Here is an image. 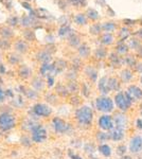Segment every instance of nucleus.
Segmentation results:
<instances>
[{"label": "nucleus", "instance_id": "2f4dec72", "mask_svg": "<svg viewBox=\"0 0 142 159\" xmlns=\"http://www.w3.org/2000/svg\"><path fill=\"white\" fill-rule=\"evenodd\" d=\"M69 43L71 46H77L80 43V38L76 34H71L70 37H69Z\"/></svg>", "mask_w": 142, "mask_h": 159}, {"label": "nucleus", "instance_id": "09e8293b", "mask_svg": "<svg viewBox=\"0 0 142 159\" xmlns=\"http://www.w3.org/2000/svg\"><path fill=\"white\" fill-rule=\"evenodd\" d=\"M21 4H22V6H24V7H25V9L29 10L30 12H33V11H32V9H31V6H30L29 3H27V2H22Z\"/></svg>", "mask_w": 142, "mask_h": 159}, {"label": "nucleus", "instance_id": "8fccbe9b", "mask_svg": "<svg viewBox=\"0 0 142 159\" xmlns=\"http://www.w3.org/2000/svg\"><path fill=\"white\" fill-rule=\"evenodd\" d=\"M136 70L138 71V72H142V64L140 63H137V65H136Z\"/></svg>", "mask_w": 142, "mask_h": 159}, {"label": "nucleus", "instance_id": "c9c22d12", "mask_svg": "<svg viewBox=\"0 0 142 159\" xmlns=\"http://www.w3.org/2000/svg\"><path fill=\"white\" fill-rule=\"evenodd\" d=\"M101 29H102V27L99 24H95L90 27V32H91V34H99Z\"/></svg>", "mask_w": 142, "mask_h": 159}, {"label": "nucleus", "instance_id": "4c0bfd02", "mask_svg": "<svg viewBox=\"0 0 142 159\" xmlns=\"http://www.w3.org/2000/svg\"><path fill=\"white\" fill-rule=\"evenodd\" d=\"M57 91H58V93H61L62 96H67V94H68V89L66 88V87H64L63 85H62V84H58L57 85Z\"/></svg>", "mask_w": 142, "mask_h": 159}, {"label": "nucleus", "instance_id": "49530a36", "mask_svg": "<svg viewBox=\"0 0 142 159\" xmlns=\"http://www.w3.org/2000/svg\"><path fill=\"white\" fill-rule=\"evenodd\" d=\"M136 126L138 129H142V119L141 118H139V119H137L136 121Z\"/></svg>", "mask_w": 142, "mask_h": 159}, {"label": "nucleus", "instance_id": "37998d69", "mask_svg": "<svg viewBox=\"0 0 142 159\" xmlns=\"http://www.w3.org/2000/svg\"><path fill=\"white\" fill-rule=\"evenodd\" d=\"M25 37L27 38V39H29V40H33L35 38V35H34V33H33L32 31H25Z\"/></svg>", "mask_w": 142, "mask_h": 159}, {"label": "nucleus", "instance_id": "6e6d98bb", "mask_svg": "<svg viewBox=\"0 0 142 159\" xmlns=\"http://www.w3.org/2000/svg\"><path fill=\"white\" fill-rule=\"evenodd\" d=\"M137 34L139 35V37H140V38H142V30H139L138 32H137Z\"/></svg>", "mask_w": 142, "mask_h": 159}, {"label": "nucleus", "instance_id": "052dcab7", "mask_svg": "<svg viewBox=\"0 0 142 159\" xmlns=\"http://www.w3.org/2000/svg\"><path fill=\"white\" fill-rule=\"evenodd\" d=\"M140 81H141V84H142V76H141V80H140Z\"/></svg>", "mask_w": 142, "mask_h": 159}, {"label": "nucleus", "instance_id": "c756f323", "mask_svg": "<svg viewBox=\"0 0 142 159\" xmlns=\"http://www.w3.org/2000/svg\"><path fill=\"white\" fill-rule=\"evenodd\" d=\"M87 16H88L90 19L95 20V19L99 18V13L94 9H89L88 11H87Z\"/></svg>", "mask_w": 142, "mask_h": 159}, {"label": "nucleus", "instance_id": "680f3d73", "mask_svg": "<svg viewBox=\"0 0 142 159\" xmlns=\"http://www.w3.org/2000/svg\"><path fill=\"white\" fill-rule=\"evenodd\" d=\"M141 24H142V18H141Z\"/></svg>", "mask_w": 142, "mask_h": 159}, {"label": "nucleus", "instance_id": "dca6fc26", "mask_svg": "<svg viewBox=\"0 0 142 159\" xmlns=\"http://www.w3.org/2000/svg\"><path fill=\"white\" fill-rule=\"evenodd\" d=\"M109 61H110V64L112 65V67H120L123 63H124V60L118 56L116 53H112L109 56Z\"/></svg>", "mask_w": 142, "mask_h": 159}, {"label": "nucleus", "instance_id": "5fc2aeb1", "mask_svg": "<svg viewBox=\"0 0 142 159\" xmlns=\"http://www.w3.org/2000/svg\"><path fill=\"white\" fill-rule=\"evenodd\" d=\"M120 159H131V156H122V157H121Z\"/></svg>", "mask_w": 142, "mask_h": 159}, {"label": "nucleus", "instance_id": "20e7f679", "mask_svg": "<svg viewBox=\"0 0 142 159\" xmlns=\"http://www.w3.org/2000/svg\"><path fill=\"white\" fill-rule=\"evenodd\" d=\"M15 126V118L9 112H3L0 115V129L9 130Z\"/></svg>", "mask_w": 142, "mask_h": 159}, {"label": "nucleus", "instance_id": "5701e85b", "mask_svg": "<svg viewBox=\"0 0 142 159\" xmlns=\"http://www.w3.org/2000/svg\"><path fill=\"white\" fill-rule=\"evenodd\" d=\"M15 48H16L17 51H19V52L24 53V52H25V51H27L28 46H27V43H25V42H22V40H19V42L16 43V46H15Z\"/></svg>", "mask_w": 142, "mask_h": 159}, {"label": "nucleus", "instance_id": "6e6552de", "mask_svg": "<svg viewBox=\"0 0 142 159\" xmlns=\"http://www.w3.org/2000/svg\"><path fill=\"white\" fill-rule=\"evenodd\" d=\"M99 126L103 130H110L113 129L115 123H113V119L109 115H103L99 119Z\"/></svg>", "mask_w": 142, "mask_h": 159}, {"label": "nucleus", "instance_id": "9d476101", "mask_svg": "<svg viewBox=\"0 0 142 159\" xmlns=\"http://www.w3.org/2000/svg\"><path fill=\"white\" fill-rule=\"evenodd\" d=\"M126 92H127L128 96L131 97V101H133V102L142 100V89L139 88L138 86H135V85L130 86Z\"/></svg>", "mask_w": 142, "mask_h": 159}, {"label": "nucleus", "instance_id": "423d86ee", "mask_svg": "<svg viewBox=\"0 0 142 159\" xmlns=\"http://www.w3.org/2000/svg\"><path fill=\"white\" fill-rule=\"evenodd\" d=\"M32 139L34 142L42 143L46 140L47 138V132H46L45 127H43L42 125H37L34 129L32 130Z\"/></svg>", "mask_w": 142, "mask_h": 159}, {"label": "nucleus", "instance_id": "f704fd0d", "mask_svg": "<svg viewBox=\"0 0 142 159\" xmlns=\"http://www.w3.org/2000/svg\"><path fill=\"white\" fill-rule=\"evenodd\" d=\"M69 3L76 7H84L86 4V0H68Z\"/></svg>", "mask_w": 142, "mask_h": 159}, {"label": "nucleus", "instance_id": "72a5a7b5", "mask_svg": "<svg viewBox=\"0 0 142 159\" xmlns=\"http://www.w3.org/2000/svg\"><path fill=\"white\" fill-rule=\"evenodd\" d=\"M0 34L3 37H11L13 35V32L10 29H7V28H1L0 29Z\"/></svg>", "mask_w": 142, "mask_h": 159}, {"label": "nucleus", "instance_id": "13d9d810", "mask_svg": "<svg viewBox=\"0 0 142 159\" xmlns=\"http://www.w3.org/2000/svg\"><path fill=\"white\" fill-rule=\"evenodd\" d=\"M140 114H141V116H142V104L140 105Z\"/></svg>", "mask_w": 142, "mask_h": 159}, {"label": "nucleus", "instance_id": "393cba45", "mask_svg": "<svg viewBox=\"0 0 142 159\" xmlns=\"http://www.w3.org/2000/svg\"><path fill=\"white\" fill-rule=\"evenodd\" d=\"M86 74L92 80V81H95V80H97L98 72H97V70H94L92 67H88L86 69Z\"/></svg>", "mask_w": 142, "mask_h": 159}, {"label": "nucleus", "instance_id": "6ab92c4d", "mask_svg": "<svg viewBox=\"0 0 142 159\" xmlns=\"http://www.w3.org/2000/svg\"><path fill=\"white\" fill-rule=\"evenodd\" d=\"M99 152L105 157H109L112 155V150H110L109 145L107 144H101L99 147Z\"/></svg>", "mask_w": 142, "mask_h": 159}, {"label": "nucleus", "instance_id": "bf43d9fd", "mask_svg": "<svg viewBox=\"0 0 142 159\" xmlns=\"http://www.w3.org/2000/svg\"><path fill=\"white\" fill-rule=\"evenodd\" d=\"M0 2H6V0H0Z\"/></svg>", "mask_w": 142, "mask_h": 159}, {"label": "nucleus", "instance_id": "39448f33", "mask_svg": "<svg viewBox=\"0 0 142 159\" xmlns=\"http://www.w3.org/2000/svg\"><path fill=\"white\" fill-rule=\"evenodd\" d=\"M113 123H115L116 129L124 130L128 125V119L124 112H117L113 116Z\"/></svg>", "mask_w": 142, "mask_h": 159}, {"label": "nucleus", "instance_id": "2eb2a0df", "mask_svg": "<svg viewBox=\"0 0 142 159\" xmlns=\"http://www.w3.org/2000/svg\"><path fill=\"white\" fill-rule=\"evenodd\" d=\"M52 68H53V75H55V74L62 72V71L66 68V61H64L62 60L56 61L52 65Z\"/></svg>", "mask_w": 142, "mask_h": 159}, {"label": "nucleus", "instance_id": "ea45409f", "mask_svg": "<svg viewBox=\"0 0 142 159\" xmlns=\"http://www.w3.org/2000/svg\"><path fill=\"white\" fill-rule=\"evenodd\" d=\"M130 47L133 48V49H139L140 48V43L137 39H131L130 42Z\"/></svg>", "mask_w": 142, "mask_h": 159}, {"label": "nucleus", "instance_id": "473e14b6", "mask_svg": "<svg viewBox=\"0 0 142 159\" xmlns=\"http://www.w3.org/2000/svg\"><path fill=\"white\" fill-rule=\"evenodd\" d=\"M102 29L105 30L106 32H112V31L116 29V25L113 24V22H106V24L103 25Z\"/></svg>", "mask_w": 142, "mask_h": 159}, {"label": "nucleus", "instance_id": "b1692460", "mask_svg": "<svg viewBox=\"0 0 142 159\" xmlns=\"http://www.w3.org/2000/svg\"><path fill=\"white\" fill-rule=\"evenodd\" d=\"M70 32H71V28L68 25H63V27L59 29L58 34L59 36H66V35L70 34Z\"/></svg>", "mask_w": 142, "mask_h": 159}, {"label": "nucleus", "instance_id": "a19ab883", "mask_svg": "<svg viewBox=\"0 0 142 159\" xmlns=\"http://www.w3.org/2000/svg\"><path fill=\"white\" fill-rule=\"evenodd\" d=\"M77 85H76V82H73V81H71L70 83H69V85H68V90L69 91H71V92H76L77 90Z\"/></svg>", "mask_w": 142, "mask_h": 159}, {"label": "nucleus", "instance_id": "412c9836", "mask_svg": "<svg viewBox=\"0 0 142 159\" xmlns=\"http://www.w3.org/2000/svg\"><path fill=\"white\" fill-rule=\"evenodd\" d=\"M89 52H90V49H89V47L87 45L80 46L79 53H80V55H81L82 57H86V56H88L89 55Z\"/></svg>", "mask_w": 142, "mask_h": 159}, {"label": "nucleus", "instance_id": "4468645a", "mask_svg": "<svg viewBox=\"0 0 142 159\" xmlns=\"http://www.w3.org/2000/svg\"><path fill=\"white\" fill-rule=\"evenodd\" d=\"M124 137V130L119 129H112L110 132V139L113 141H120Z\"/></svg>", "mask_w": 142, "mask_h": 159}, {"label": "nucleus", "instance_id": "7ed1b4c3", "mask_svg": "<svg viewBox=\"0 0 142 159\" xmlns=\"http://www.w3.org/2000/svg\"><path fill=\"white\" fill-rule=\"evenodd\" d=\"M95 107L102 112H110L113 110V102L108 97H100L95 100Z\"/></svg>", "mask_w": 142, "mask_h": 159}, {"label": "nucleus", "instance_id": "a211bd4d", "mask_svg": "<svg viewBox=\"0 0 142 159\" xmlns=\"http://www.w3.org/2000/svg\"><path fill=\"white\" fill-rule=\"evenodd\" d=\"M131 79H133V72L130 69H124V70L121 71V80L124 83H128Z\"/></svg>", "mask_w": 142, "mask_h": 159}, {"label": "nucleus", "instance_id": "a878e982", "mask_svg": "<svg viewBox=\"0 0 142 159\" xmlns=\"http://www.w3.org/2000/svg\"><path fill=\"white\" fill-rule=\"evenodd\" d=\"M37 57H38V60L39 61H44V63H48L49 61H50V54H49L48 52H46V51H43V52H40L39 54L37 55Z\"/></svg>", "mask_w": 142, "mask_h": 159}, {"label": "nucleus", "instance_id": "864d4df0", "mask_svg": "<svg viewBox=\"0 0 142 159\" xmlns=\"http://www.w3.org/2000/svg\"><path fill=\"white\" fill-rule=\"evenodd\" d=\"M124 22H126V25H134V24H135V20H131V19H124Z\"/></svg>", "mask_w": 142, "mask_h": 159}, {"label": "nucleus", "instance_id": "0eeeda50", "mask_svg": "<svg viewBox=\"0 0 142 159\" xmlns=\"http://www.w3.org/2000/svg\"><path fill=\"white\" fill-rule=\"evenodd\" d=\"M52 124L55 132L59 133V134H64V133H67L70 129V125L68 123H66L63 119H61V118H54L52 120Z\"/></svg>", "mask_w": 142, "mask_h": 159}, {"label": "nucleus", "instance_id": "f03ea898", "mask_svg": "<svg viewBox=\"0 0 142 159\" xmlns=\"http://www.w3.org/2000/svg\"><path fill=\"white\" fill-rule=\"evenodd\" d=\"M115 102H116V105L118 106V108L121 110V111H126V110L130 109V107L131 106V97L128 96L127 92H118L115 97Z\"/></svg>", "mask_w": 142, "mask_h": 159}, {"label": "nucleus", "instance_id": "a18cd8bd", "mask_svg": "<svg viewBox=\"0 0 142 159\" xmlns=\"http://www.w3.org/2000/svg\"><path fill=\"white\" fill-rule=\"evenodd\" d=\"M7 24L11 25H16L18 24V18L17 17H11L7 20Z\"/></svg>", "mask_w": 142, "mask_h": 159}, {"label": "nucleus", "instance_id": "f257e3e1", "mask_svg": "<svg viewBox=\"0 0 142 159\" xmlns=\"http://www.w3.org/2000/svg\"><path fill=\"white\" fill-rule=\"evenodd\" d=\"M76 118L77 122L84 126H89L94 119V112L92 109L88 106H83L79 108L76 112Z\"/></svg>", "mask_w": 142, "mask_h": 159}, {"label": "nucleus", "instance_id": "aec40b11", "mask_svg": "<svg viewBox=\"0 0 142 159\" xmlns=\"http://www.w3.org/2000/svg\"><path fill=\"white\" fill-rule=\"evenodd\" d=\"M112 40H113V37L110 33H105V34L101 37V43H102L103 45H110V43H112Z\"/></svg>", "mask_w": 142, "mask_h": 159}, {"label": "nucleus", "instance_id": "4be33fe9", "mask_svg": "<svg viewBox=\"0 0 142 159\" xmlns=\"http://www.w3.org/2000/svg\"><path fill=\"white\" fill-rule=\"evenodd\" d=\"M127 51H128V46H126L125 43L121 40V43H119L117 46V52L121 53V54H125V53H127Z\"/></svg>", "mask_w": 142, "mask_h": 159}, {"label": "nucleus", "instance_id": "e433bc0d", "mask_svg": "<svg viewBox=\"0 0 142 159\" xmlns=\"http://www.w3.org/2000/svg\"><path fill=\"white\" fill-rule=\"evenodd\" d=\"M19 73L22 78H28V76H30V74H31V70L27 67H22L21 69H20Z\"/></svg>", "mask_w": 142, "mask_h": 159}, {"label": "nucleus", "instance_id": "de8ad7c7", "mask_svg": "<svg viewBox=\"0 0 142 159\" xmlns=\"http://www.w3.org/2000/svg\"><path fill=\"white\" fill-rule=\"evenodd\" d=\"M4 99H6V92L0 88V103H1V102H3Z\"/></svg>", "mask_w": 142, "mask_h": 159}, {"label": "nucleus", "instance_id": "cd10ccee", "mask_svg": "<svg viewBox=\"0 0 142 159\" xmlns=\"http://www.w3.org/2000/svg\"><path fill=\"white\" fill-rule=\"evenodd\" d=\"M124 63L126 64L127 66H130V67H136L137 65V61L135 60V57L134 56H126L124 58Z\"/></svg>", "mask_w": 142, "mask_h": 159}, {"label": "nucleus", "instance_id": "ddd939ff", "mask_svg": "<svg viewBox=\"0 0 142 159\" xmlns=\"http://www.w3.org/2000/svg\"><path fill=\"white\" fill-rule=\"evenodd\" d=\"M35 16L34 13L31 12V15H28V16H24L21 19V24L22 25L25 27H32L34 25V24H36V19H35Z\"/></svg>", "mask_w": 142, "mask_h": 159}, {"label": "nucleus", "instance_id": "c03bdc74", "mask_svg": "<svg viewBox=\"0 0 142 159\" xmlns=\"http://www.w3.org/2000/svg\"><path fill=\"white\" fill-rule=\"evenodd\" d=\"M127 36H128V30L127 29H122V30H121V40L123 42V40L127 38Z\"/></svg>", "mask_w": 142, "mask_h": 159}, {"label": "nucleus", "instance_id": "7c9ffc66", "mask_svg": "<svg viewBox=\"0 0 142 159\" xmlns=\"http://www.w3.org/2000/svg\"><path fill=\"white\" fill-rule=\"evenodd\" d=\"M74 21L76 22L77 25H85L86 24V17L83 14H77L74 18Z\"/></svg>", "mask_w": 142, "mask_h": 159}, {"label": "nucleus", "instance_id": "c85d7f7f", "mask_svg": "<svg viewBox=\"0 0 142 159\" xmlns=\"http://www.w3.org/2000/svg\"><path fill=\"white\" fill-rule=\"evenodd\" d=\"M97 138L100 142H105L108 139H110V134H107V133H98Z\"/></svg>", "mask_w": 142, "mask_h": 159}, {"label": "nucleus", "instance_id": "79ce46f5", "mask_svg": "<svg viewBox=\"0 0 142 159\" xmlns=\"http://www.w3.org/2000/svg\"><path fill=\"white\" fill-rule=\"evenodd\" d=\"M82 92L85 97H88L90 94V87L87 85V84H84L83 85V88H82Z\"/></svg>", "mask_w": 142, "mask_h": 159}, {"label": "nucleus", "instance_id": "3c124183", "mask_svg": "<svg viewBox=\"0 0 142 159\" xmlns=\"http://www.w3.org/2000/svg\"><path fill=\"white\" fill-rule=\"evenodd\" d=\"M53 82H54L53 76H48V83H49V86H52V85H53Z\"/></svg>", "mask_w": 142, "mask_h": 159}, {"label": "nucleus", "instance_id": "bb28decb", "mask_svg": "<svg viewBox=\"0 0 142 159\" xmlns=\"http://www.w3.org/2000/svg\"><path fill=\"white\" fill-rule=\"evenodd\" d=\"M107 55V52L104 48H99V49L95 50V57L97 58H100V60H103L105 58Z\"/></svg>", "mask_w": 142, "mask_h": 159}, {"label": "nucleus", "instance_id": "f8f14e48", "mask_svg": "<svg viewBox=\"0 0 142 159\" xmlns=\"http://www.w3.org/2000/svg\"><path fill=\"white\" fill-rule=\"evenodd\" d=\"M98 87H99V90L102 92L103 94H107L108 92H110V88L108 86V79L106 76H103L102 79L99 81V84H98Z\"/></svg>", "mask_w": 142, "mask_h": 159}, {"label": "nucleus", "instance_id": "1a4fd4ad", "mask_svg": "<svg viewBox=\"0 0 142 159\" xmlns=\"http://www.w3.org/2000/svg\"><path fill=\"white\" fill-rule=\"evenodd\" d=\"M33 112L38 117H49L52 112V109L46 104H36L33 107Z\"/></svg>", "mask_w": 142, "mask_h": 159}, {"label": "nucleus", "instance_id": "603ef678", "mask_svg": "<svg viewBox=\"0 0 142 159\" xmlns=\"http://www.w3.org/2000/svg\"><path fill=\"white\" fill-rule=\"evenodd\" d=\"M69 155H70V157L71 159H82L80 156H77V155H74V154H72L71 152H69Z\"/></svg>", "mask_w": 142, "mask_h": 159}, {"label": "nucleus", "instance_id": "9b49d317", "mask_svg": "<svg viewBox=\"0 0 142 159\" xmlns=\"http://www.w3.org/2000/svg\"><path fill=\"white\" fill-rule=\"evenodd\" d=\"M142 150V138L140 136H136L131 140L130 143V151L133 154L139 153Z\"/></svg>", "mask_w": 142, "mask_h": 159}, {"label": "nucleus", "instance_id": "f3484780", "mask_svg": "<svg viewBox=\"0 0 142 159\" xmlns=\"http://www.w3.org/2000/svg\"><path fill=\"white\" fill-rule=\"evenodd\" d=\"M108 86H109V88H110V91L112 90H115V91L120 90V83H119V81L116 78L108 79Z\"/></svg>", "mask_w": 142, "mask_h": 159}, {"label": "nucleus", "instance_id": "58836bf2", "mask_svg": "<svg viewBox=\"0 0 142 159\" xmlns=\"http://www.w3.org/2000/svg\"><path fill=\"white\" fill-rule=\"evenodd\" d=\"M125 153H126V147H125L124 144H120L117 148V154L122 157V156L125 155Z\"/></svg>", "mask_w": 142, "mask_h": 159}, {"label": "nucleus", "instance_id": "4d7b16f0", "mask_svg": "<svg viewBox=\"0 0 142 159\" xmlns=\"http://www.w3.org/2000/svg\"><path fill=\"white\" fill-rule=\"evenodd\" d=\"M139 54H140V55L142 56V47L139 48Z\"/></svg>", "mask_w": 142, "mask_h": 159}]
</instances>
